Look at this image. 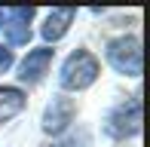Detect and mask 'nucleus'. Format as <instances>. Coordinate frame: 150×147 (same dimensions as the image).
Wrapping results in <instances>:
<instances>
[{"label": "nucleus", "instance_id": "8", "mask_svg": "<svg viewBox=\"0 0 150 147\" xmlns=\"http://www.w3.org/2000/svg\"><path fill=\"white\" fill-rule=\"evenodd\" d=\"M25 107H28L25 89H18V86H0V126L16 119Z\"/></svg>", "mask_w": 150, "mask_h": 147}, {"label": "nucleus", "instance_id": "6", "mask_svg": "<svg viewBox=\"0 0 150 147\" xmlns=\"http://www.w3.org/2000/svg\"><path fill=\"white\" fill-rule=\"evenodd\" d=\"M34 6H9L3 12V37L6 46H25L31 40V18H34Z\"/></svg>", "mask_w": 150, "mask_h": 147}, {"label": "nucleus", "instance_id": "7", "mask_svg": "<svg viewBox=\"0 0 150 147\" xmlns=\"http://www.w3.org/2000/svg\"><path fill=\"white\" fill-rule=\"evenodd\" d=\"M74 18H77V9H71V6H61V9H52L49 16H46V22L40 25V34H43L46 46L49 43H58L61 37L71 31Z\"/></svg>", "mask_w": 150, "mask_h": 147}, {"label": "nucleus", "instance_id": "10", "mask_svg": "<svg viewBox=\"0 0 150 147\" xmlns=\"http://www.w3.org/2000/svg\"><path fill=\"white\" fill-rule=\"evenodd\" d=\"M0 25H3V9H0Z\"/></svg>", "mask_w": 150, "mask_h": 147}, {"label": "nucleus", "instance_id": "3", "mask_svg": "<svg viewBox=\"0 0 150 147\" xmlns=\"http://www.w3.org/2000/svg\"><path fill=\"white\" fill-rule=\"evenodd\" d=\"M104 58L120 77H141L144 71V49H141V40L135 34H120L113 40H107Z\"/></svg>", "mask_w": 150, "mask_h": 147}, {"label": "nucleus", "instance_id": "5", "mask_svg": "<svg viewBox=\"0 0 150 147\" xmlns=\"http://www.w3.org/2000/svg\"><path fill=\"white\" fill-rule=\"evenodd\" d=\"M52 58H55V49L52 46H37V49H28V55L18 61V83L25 86H37L43 83V77L52 68Z\"/></svg>", "mask_w": 150, "mask_h": 147}, {"label": "nucleus", "instance_id": "11", "mask_svg": "<svg viewBox=\"0 0 150 147\" xmlns=\"http://www.w3.org/2000/svg\"><path fill=\"white\" fill-rule=\"evenodd\" d=\"M46 147H61V144H46Z\"/></svg>", "mask_w": 150, "mask_h": 147}, {"label": "nucleus", "instance_id": "4", "mask_svg": "<svg viewBox=\"0 0 150 147\" xmlns=\"http://www.w3.org/2000/svg\"><path fill=\"white\" fill-rule=\"evenodd\" d=\"M74 119H77V101L58 92V95H52V101L46 104L43 119H40V129H43V135L58 138V135H64L74 126Z\"/></svg>", "mask_w": 150, "mask_h": 147}, {"label": "nucleus", "instance_id": "9", "mask_svg": "<svg viewBox=\"0 0 150 147\" xmlns=\"http://www.w3.org/2000/svg\"><path fill=\"white\" fill-rule=\"evenodd\" d=\"M12 64H16V55H12V49L0 43V74H6Z\"/></svg>", "mask_w": 150, "mask_h": 147}, {"label": "nucleus", "instance_id": "2", "mask_svg": "<svg viewBox=\"0 0 150 147\" xmlns=\"http://www.w3.org/2000/svg\"><path fill=\"white\" fill-rule=\"evenodd\" d=\"M141 123H144V104H141V95H129L126 101H120L117 107H110V113L104 117V135L110 141H129L141 132Z\"/></svg>", "mask_w": 150, "mask_h": 147}, {"label": "nucleus", "instance_id": "1", "mask_svg": "<svg viewBox=\"0 0 150 147\" xmlns=\"http://www.w3.org/2000/svg\"><path fill=\"white\" fill-rule=\"evenodd\" d=\"M98 77H101V61H98V55L80 46V49H74L71 55L61 61V71H58L61 95H64V92H83V89H89Z\"/></svg>", "mask_w": 150, "mask_h": 147}]
</instances>
